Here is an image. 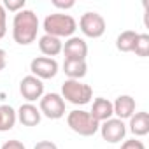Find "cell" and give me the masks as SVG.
I'll return each mask as SVG.
<instances>
[{
  "instance_id": "1",
  "label": "cell",
  "mask_w": 149,
  "mask_h": 149,
  "mask_svg": "<svg viewBox=\"0 0 149 149\" xmlns=\"http://www.w3.org/2000/svg\"><path fill=\"white\" fill-rule=\"evenodd\" d=\"M39 16L32 9H23L14 14L13 19V39L19 46H28L37 39L39 32Z\"/></svg>"
},
{
  "instance_id": "2",
  "label": "cell",
  "mask_w": 149,
  "mask_h": 149,
  "mask_svg": "<svg viewBox=\"0 0 149 149\" xmlns=\"http://www.w3.org/2000/svg\"><path fill=\"white\" fill-rule=\"evenodd\" d=\"M42 28L46 35H53V37H72L77 30V21L74 19L70 14L65 13H51L44 18L42 21Z\"/></svg>"
},
{
  "instance_id": "3",
  "label": "cell",
  "mask_w": 149,
  "mask_h": 149,
  "mask_svg": "<svg viewBox=\"0 0 149 149\" xmlns=\"http://www.w3.org/2000/svg\"><path fill=\"white\" fill-rule=\"evenodd\" d=\"M61 98L65 100V104H72V105H86L91 102L93 98V90L90 84L76 81V79H67L61 84Z\"/></svg>"
},
{
  "instance_id": "4",
  "label": "cell",
  "mask_w": 149,
  "mask_h": 149,
  "mask_svg": "<svg viewBox=\"0 0 149 149\" xmlns=\"http://www.w3.org/2000/svg\"><path fill=\"white\" fill-rule=\"evenodd\" d=\"M67 125L72 132H76L77 135H83V137H91L100 128V123L93 119V116L88 111H83V109L70 111L67 114Z\"/></svg>"
},
{
  "instance_id": "5",
  "label": "cell",
  "mask_w": 149,
  "mask_h": 149,
  "mask_svg": "<svg viewBox=\"0 0 149 149\" xmlns=\"http://www.w3.org/2000/svg\"><path fill=\"white\" fill-rule=\"evenodd\" d=\"M79 28L81 32L90 37V39H98L105 33V28H107V23L104 19V16L100 13H95V11H88L81 16L79 19Z\"/></svg>"
},
{
  "instance_id": "6",
  "label": "cell",
  "mask_w": 149,
  "mask_h": 149,
  "mask_svg": "<svg viewBox=\"0 0 149 149\" xmlns=\"http://www.w3.org/2000/svg\"><path fill=\"white\" fill-rule=\"evenodd\" d=\"M39 111L49 119H60L65 116V100L60 93H44L39 100Z\"/></svg>"
},
{
  "instance_id": "7",
  "label": "cell",
  "mask_w": 149,
  "mask_h": 149,
  "mask_svg": "<svg viewBox=\"0 0 149 149\" xmlns=\"http://www.w3.org/2000/svg\"><path fill=\"white\" fill-rule=\"evenodd\" d=\"M102 139L109 144H118L125 139L126 135V125L125 121L118 119V118H111L104 123H100V128H98Z\"/></svg>"
},
{
  "instance_id": "8",
  "label": "cell",
  "mask_w": 149,
  "mask_h": 149,
  "mask_svg": "<svg viewBox=\"0 0 149 149\" xmlns=\"http://www.w3.org/2000/svg\"><path fill=\"white\" fill-rule=\"evenodd\" d=\"M58 61L54 58H47V56H37L30 61V70H32V76L42 79H53L56 74H58Z\"/></svg>"
},
{
  "instance_id": "9",
  "label": "cell",
  "mask_w": 149,
  "mask_h": 149,
  "mask_svg": "<svg viewBox=\"0 0 149 149\" xmlns=\"http://www.w3.org/2000/svg\"><path fill=\"white\" fill-rule=\"evenodd\" d=\"M19 93H21V97L26 102L33 104L35 100L42 98V95H44V83L39 77L32 76V74L30 76H25L21 79V83H19Z\"/></svg>"
},
{
  "instance_id": "10",
  "label": "cell",
  "mask_w": 149,
  "mask_h": 149,
  "mask_svg": "<svg viewBox=\"0 0 149 149\" xmlns=\"http://www.w3.org/2000/svg\"><path fill=\"white\" fill-rule=\"evenodd\" d=\"M61 53L65 54V60H86L88 56V44L83 37L72 35L63 42Z\"/></svg>"
},
{
  "instance_id": "11",
  "label": "cell",
  "mask_w": 149,
  "mask_h": 149,
  "mask_svg": "<svg viewBox=\"0 0 149 149\" xmlns=\"http://www.w3.org/2000/svg\"><path fill=\"white\" fill-rule=\"evenodd\" d=\"M16 118L23 126H37L42 119V114L35 104L26 102V104L19 105V109L16 111Z\"/></svg>"
},
{
  "instance_id": "12",
  "label": "cell",
  "mask_w": 149,
  "mask_h": 149,
  "mask_svg": "<svg viewBox=\"0 0 149 149\" xmlns=\"http://www.w3.org/2000/svg\"><path fill=\"white\" fill-rule=\"evenodd\" d=\"M135 98L130 97V95H119L114 102H112V111H114V116L121 121L125 119H130L135 112Z\"/></svg>"
},
{
  "instance_id": "13",
  "label": "cell",
  "mask_w": 149,
  "mask_h": 149,
  "mask_svg": "<svg viewBox=\"0 0 149 149\" xmlns=\"http://www.w3.org/2000/svg\"><path fill=\"white\" fill-rule=\"evenodd\" d=\"M90 114L93 116V119H97L98 123H104L111 118H114V111H112V102L109 98H104V97H98L93 100V105H91V111Z\"/></svg>"
},
{
  "instance_id": "14",
  "label": "cell",
  "mask_w": 149,
  "mask_h": 149,
  "mask_svg": "<svg viewBox=\"0 0 149 149\" xmlns=\"http://www.w3.org/2000/svg\"><path fill=\"white\" fill-rule=\"evenodd\" d=\"M135 137H144L149 133V114L146 111L133 112V116L128 119V128Z\"/></svg>"
},
{
  "instance_id": "15",
  "label": "cell",
  "mask_w": 149,
  "mask_h": 149,
  "mask_svg": "<svg viewBox=\"0 0 149 149\" xmlns=\"http://www.w3.org/2000/svg\"><path fill=\"white\" fill-rule=\"evenodd\" d=\"M63 72L68 79L81 81L88 74V63H86V60H65L63 61Z\"/></svg>"
},
{
  "instance_id": "16",
  "label": "cell",
  "mask_w": 149,
  "mask_h": 149,
  "mask_svg": "<svg viewBox=\"0 0 149 149\" xmlns=\"http://www.w3.org/2000/svg\"><path fill=\"white\" fill-rule=\"evenodd\" d=\"M39 49H40V53H42L44 56L53 58V56H56V54L61 53L63 42H61V39H58V37H53V35H46V33H44V35L39 39Z\"/></svg>"
},
{
  "instance_id": "17",
  "label": "cell",
  "mask_w": 149,
  "mask_h": 149,
  "mask_svg": "<svg viewBox=\"0 0 149 149\" xmlns=\"http://www.w3.org/2000/svg\"><path fill=\"white\" fill-rule=\"evenodd\" d=\"M18 118H16V111L11 105H0V132H9L14 128Z\"/></svg>"
},
{
  "instance_id": "18",
  "label": "cell",
  "mask_w": 149,
  "mask_h": 149,
  "mask_svg": "<svg viewBox=\"0 0 149 149\" xmlns=\"http://www.w3.org/2000/svg\"><path fill=\"white\" fill-rule=\"evenodd\" d=\"M135 39H137V32L135 30H125L118 35L116 39V47L121 53H132L133 46H135Z\"/></svg>"
},
{
  "instance_id": "19",
  "label": "cell",
  "mask_w": 149,
  "mask_h": 149,
  "mask_svg": "<svg viewBox=\"0 0 149 149\" xmlns=\"http://www.w3.org/2000/svg\"><path fill=\"white\" fill-rule=\"evenodd\" d=\"M133 53L140 58L149 56V35L147 33H137L135 39V46H133Z\"/></svg>"
},
{
  "instance_id": "20",
  "label": "cell",
  "mask_w": 149,
  "mask_h": 149,
  "mask_svg": "<svg viewBox=\"0 0 149 149\" xmlns=\"http://www.w3.org/2000/svg\"><path fill=\"white\" fill-rule=\"evenodd\" d=\"M25 0H4V9H6V13L9 11V13H19V11H23L25 9Z\"/></svg>"
},
{
  "instance_id": "21",
  "label": "cell",
  "mask_w": 149,
  "mask_h": 149,
  "mask_svg": "<svg viewBox=\"0 0 149 149\" xmlns=\"http://www.w3.org/2000/svg\"><path fill=\"white\" fill-rule=\"evenodd\" d=\"M6 33H7V13L4 6L0 4V39H4Z\"/></svg>"
},
{
  "instance_id": "22",
  "label": "cell",
  "mask_w": 149,
  "mask_h": 149,
  "mask_svg": "<svg viewBox=\"0 0 149 149\" xmlns=\"http://www.w3.org/2000/svg\"><path fill=\"white\" fill-rule=\"evenodd\" d=\"M121 149H146V146L139 139H130V140H125L121 144Z\"/></svg>"
},
{
  "instance_id": "23",
  "label": "cell",
  "mask_w": 149,
  "mask_h": 149,
  "mask_svg": "<svg viewBox=\"0 0 149 149\" xmlns=\"http://www.w3.org/2000/svg\"><path fill=\"white\" fill-rule=\"evenodd\" d=\"M51 4H53L56 9H63V11L72 9L74 6H76V2H74V0H51Z\"/></svg>"
},
{
  "instance_id": "24",
  "label": "cell",
  "mask_w": 149,
  "mask_h": 149,
  "mask_svg": "<svg viewBox=\"0 0 149 149\" xmlns=\"http://www.w3.org/2000/svg\"><path fill=\"white\" fill-rule=\"evenodd\" d=\"M0 149H26V147H25V144H23V142H19V140L13 139V140H7V142H4Z\"/></svg>"
},
{
  "instance_id": "25",
  "label": "cell",
  "mask_w": 149,
  "mask_h": 149,
  "mask_svg": "<svg viewBox=\"0 0 149 149\" xmlns=\"http://www.w3.org/2000/svg\"><path fill=\"white\" fill-rule=\"evenodd\" d=\"M33 149H58V146L54 142H51V140H39L33 146Z\"/></svg>"
},
{
  "instance_id": "26",
  "label": "cell",
  "mask_w": 149,
  "mask_h": 149,
  "mask_svg": "<svg viewBox=\"0 0 149 149\" xmlns=\"http://www.w3.org/2000/svg\"><path fill=\"white\" fill-rule=\"evenodd\" d=\"M6 65H7V53H6V49L0 47V70H4Z\"/></svg>"
}]
</instances>
